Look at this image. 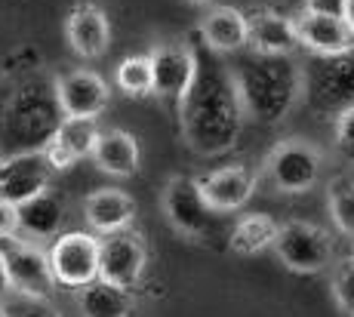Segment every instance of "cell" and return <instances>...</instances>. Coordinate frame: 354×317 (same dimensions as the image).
<instances>
[{"instance_id":"1","label":"cell","mask_w":354,"mask_h":317,"mask_svg":"<svg viewBox=\"0 0 354 317\" xmlns=\"http://www.w3.org/2000/svg\"><path fill=\"white\" fill-rule=\"evenodd\" d=\"M197 71L179 105L182 139L201 157H216L237 145L243 133V105L237 93L231 65L222 56L209 52L207 46L197 50Z\"/></svg>"},{"instance_id":"2","label":"cell","mask_w":354,"mask_h":317,"mask_svg":"<svg viewBox=\"0 0 354 317\" xmlns=\"http://www.w3.org/2000/svg\"><path fill=\"white\" fill-rule=\"evenodd\" d=\"M62 124L56 99V77L25 71L0 93V157L40 154Z\"/></svg>"},{"instance_id":"3","label":"cell","mask_w":354,"mask_h":317,"mask_svg":"<svg viewBox=\"0 0 354 317\" xmlns=\"http://www.w3.org/2000/svg\"><path fill=\"white\" fill-rule=\"evenodd\" d=\"M247 117L271 126L302 102V65L292 56H243L231 65Z\"/></svg>"},{"instance_id":"4","label":"cell","mask_w":354,"mask_h":317,"mask_svg":"<svg viewBox=\"0 0 354 317\" xmlns=\"http://www.w3.org/2000/svg\"><path fill=\"white\" fill-rule=\"evenodd\" d=\"M302 102L317 120H333L354 105V50L342 56H308L302 62Z\"/></svg>"},{"instance_id":"5","label":"cell","mask_w":354,"mask_h":317,"mask_svg":"<svg viewBox=\"0 0 354 317\" xmlns=\"http://www.w3.org/2000/svg\"><path fill=\"white\" fill-rule=\"evenodd\" d=\"M274 253L290 271L317 274L333 265V259H336V244H333L326 228L315 225V222L292 219L287 225L277 228Z\"/></svg>"},{"instance_id":"6","label":"cell","mask_w":354,"mask_h":317,"mask_svg":"<svg viewBox=\"0 0 354 317\" xmlns=\"http://www.w3.org/2000/svg\"><path fill=\"white\" fill-rule=\"evenodd\" d=\"M324 157L305 139H283L265 157V179L281 194H305L321 179Z\"/></svg>"},{"instance_id":"7","label":"cell","mask_w":354,"mask_h":317,"mask_svg":"<svg viewBox=\"0 0 354 317\" xmlns=\"http://www.w3.org/2000/svg\"><path fill=\"white\" fill-rule=\"evenodd\" d=\"M0 256H3L12 293H19L22 299H37V302L53 299L56 280H53L46 249H40L37 244H31V240H22L16 234V238L0 240Z\"/></svg>"},{"instance_id":"8","label":"cell","mask_w":354,"mask_h":317,"mask_svg":"<svg viewBox=\"0 0 354 317\" xmlns=\"http://www.w3.org/2000/svg\"><path fill=\"white\" fill-rule=\"evenodd\" d=\"M56 287L80 289L99 280V238L90 231H65L46 249Z\"/></svg>"},{"instance_id":"9","label":"cell","mask_w":354,"mask_h":317,"mask_svg":"<svg viewBox=\"0 0 354 317\" xmlns=\"http://www.w3.org/2000/svg\"><path fill=\"white\" fill-rule=\"evenodd\" d=\"M163 213L169 225L192 240H209L219 225V213L207 206L201 185L192 176H173L163 188Z\"/></svg>"},{"instance_id":"10","label":"cell","mask_w":354,"mask_h":317,"mask_svg":"<svg viewBox=\"0 0 354 317\" xmlns=\"http://www.w3.org/2000/svg\"><path fill=\"white\" fill-rule=\"evenodd\" d=\"M148 62H151V96L179 108L197 71L194 46L185 40H167L148 52Z\"/></svg>"},{"instance_id":"11","label":"cell","mask_w":354,"mask_h":317,"mask_svg":"<svg viewBox=\"0 0 354 317\" xmlns=\"http://www.w3.org/2000/svg\"><path fill=\"white\" fill-rule=\"evenodd\" d=\"M148 265L145 238L136 231H118L99 238V280L120 289H133Z\"/></svg>"},{"instance_id":"12","label":"cell","mask_w":354,"mask_h":317,"mask_svg":"<svg viewBox=\"0 0 354 317\" xmlns=\"http://www.w3.org/2000/svg\"><path fill=\"white\" fill-rule=\"evenodd\" d=\"M56 99L62 117H90L96 120L111 102V86L102 74L90 68L65 71L56 77Z\"/></svg>"},{"instance_id":"13","label":"cell","mask_w":354,"mask_h":317,"mask_svg":"<svg viewBox=\"0 0 354 317\" xmlns=\"http://www.w3.org/2000/svg\"><path fill=\"white\" fill-rule=\"evenodd\" d=\"M247 46L256 56H296V25L281 10L259 6V10L247 12Z\"/></svg>"},{"instance_id":"14","label":"cell","mask_w":354,"mask_h":317,"mask_svg":"<svg viewBox=\"0 0 354 317\" xmlns=\"http://www.w3.org/2000/svg\"><path fill=\"white\" fill-rule=\"evenodd\" d=\"M99 120L90 117H62L56 136L50 139V145L44 148V160L50 164L53 173H62L68 166H74L77 160L90 157L93 148L99 142Z\"/></svg>"},{"instance_id":"15","label":"cell","mask_w":354,"mask_h":317,"mask_svg":"<svg viewBox=\"0 0 354 317\" xmlns=\"http://www.w3.org/2000/svg\"><path fill=\"white\" fill-rule=\"evenodd\" d=\"M299 37V50H308L311 56H342L354 50V31L345 19L315 16V12H299L292 19Z\"/></svg>"},{"instance_id":"16","label":"cell","mask_w":354,"mask_h":317,"mask_svg":"<svg viewBox=\"0 0 354 317\" xmlns=\"http://www.w3.org/2000/svg\"><path fill=\"white\" fill-rule=\"evenodd\" d=\"M65 37L80 59H102L111 46V22L96 3H77L65 19Z\"/></svg>"},{"instance_id":"17","label":"cell","mask_w":354,"mask_h":317,"mask_svg":"<svg viewBox=\"0 0 354 317\" xmlns=\"http://www.w3.org/2000/svg\"><path fill=\"white\" fill-rule=\"evenodd\" d=\"M201 194L213 213H234L250 204L256 194V176L243 164H231L209 173L207 179H197Z\"/></svg>"},{"instance_id":"18","label":"cell","mask_w":354,"mask_h":317,"mask_svg":"<svg viewBox=\"0 0 354 317\" xmlns=\"http://www.w3.org/2000/svg\"><path fill=\"white\" fill-rule=\"evenodd\" d=\"M50 164L44 160V154H22V157L6 160V166L0 170V200L22 206L25 200L37 198L40 191L50 188Z\"/></svg>"},{"instance_id":"19","label":"cell","mask_w":354,"mask_h":317,"mask_svg":"<svg viewBox=\"0 0 354 317\" xmlns=\"http://www.w3.org/2000/svg\"><path fill=\"white\" fill-rule=\"evenodd\" d=\"M84 219L96 234H118L127 231L136 219V200L120 188H99L86 194L84 200Z\"/></svg>"},{"instance_id":"20","label":"cell","mask_w":354,"mask_h":317,"mask_svg":"<svg viewBox=\"0 0 354 317\" xmlns=\"http://www.w3.org/2000/svg\"><path fill=\"white\" fill-rule=\"evenodd\" d=\"M201 44L216 56H234L247 46V12L237 6H216L201 22Z\"/></svg>"},{"instance_id":"21","label":"cell","mask_w":354,"mask_h":317,"mask_svg":"<svg viewBox=\"0 0 354 317\" xmlns=\"http://www.w3.org/2000/svg\"><path fill=\"white\" fill-rule=\"evenodd\" d=\"M65 225V200L53 188L19 206V231L31 240H56Z\"/></svg>"},{"instance_id":"22","label":"cell","mask_w":354,"mask_h":317,"mask_svg":"<svg viewBox=\"0 0 354 317\" xmlns=\"http://www.w3.org/2000/svg\"><path fill=\"white\" fill-rule=\"evenodd\" d=\"M96 166L108 176L129 179L139 173V142L127 130H105L99 133V142L90 154Z\"/></svg>"},{"instance_id":"23","label":"cell","mask_w":354,"mask_h":317,"mask_svg":"<svg viewBox=\"0 0 354 317\" xmlns=\"http://www.w3.org/2000/svg\"><path fill=\"white\" fill-rule=\"evenodd\" d=\"M77 308L84 317H129L133 314V296H129V289L93 280L77 289Z\"/></svg>"},{"instance_id":"24","label":"cell","mask_w":354,"mask_h":317,"mask_svg":"<svg viewBox=\"0 0 354 317\" xmlns=\"http://www.w3.org/2000/svg\"><path fill=\"white\" fill-rule=\"evenodd\" d=\"M277 222L268 213H250L231 228L228 234V249L237 256H259L277 240Z\"/></svg>"},{"instance_id":"25","label":"cell","mask_w":354,"mask_h":317,"mask_svg":"<svg viewBox=\"0 0 354 317\" xmlns=\"http://www.w3.org/2000/svg\"><path fill=\"white\" fill-rule=\"evenodd\" d=\"M326 206H330V215L339 231L354 240V179L351 176H336L326 185Z\"/></svg>"},{"instance_id":"26","label":"cell","mask_w":354,"mask_h":317,"mask_svg":"<svg viewBox=\"0 0 354 317\" xmlns=\"http://www.w3.org/2000/svg\"><path fill=\"white\" fill-rule=\"evenodd\" d=\"M114 84L129 99L151 96V62H148V56H127L114 71Z\"/></svg>"},{"instance_id":"27","label":"cell","mask_w":354,"mask_h":317,"mask_svg":"<svg viewBox=\"0 0 354 317\" xmlns=\"http://www.w3.org/2000/svg\"><path fill=\"white\" fill-rule=\"evenodd\" d=\"M330 283H333V296H336V302L348 314H354V256H345V259L333 262Z\"/></svg>"},{"instance_id":"28","label":"cell","mask_w":354,"mask_h":317,"mask_svg":"<svg viewBox=\"0 0 354 317\" xmlns=\"http://www.w3.org/2000/svg\"><path fill=\"white\" fill-rule=\"evenodd\" d=\"M333 133H336L339 154H342L348 164H354V105L333 117Z\"/></svg>"},{"instance_id":"29","label":"cell","mask_w":354,"mask_h":317,"mask_svg":"<svg viewBox=\"0 0 354 317\" xmlns=\"http://www.w3.org/2000/svg\"><path fill=\"white\" fill-rule=\"evenodd\" d=\"M6 308V317H62L50 302H37V299H22L19 296L16 302H10Z\"/></svg>"},{"instance_id":"30","label":"cell","mask_w":354,"mask_h":317,"mask_svg":"<svg viewBox=\"0 0 354 317\" xmlns=\"http://www.w3.org/2000/svg\"><path fill=\"white\" fill-rule=\"evenodd\" d=\"M348 0H305V12L315 16H330V19H345Z\"/></svg>"},{"instance_id":"31","label":"cell","mask_w":354,"mask_h":317,"mask_svg":"<svg viewBox=\"0 0 354 317\" xmlns=\"http://www.w3.org/2000/svg\"><path fill=\"white\" fill-rule=\"evenodd\" d=\"M19 234V206L10 200H0V240Z\"/></svg>"},{"instance_id":"32","label":"cell","mask_w":354,"mask_h":317,"mask_svg":"<svg viewBox=\"0 0 354 317\" xmlns=\"http://www.w3.org/2000/svg\"><path fill=\"white\" fill-rule=\"evenodd\" d=\"M12 296V287H10V274H6V265H3V256H0V305Z\"/></svg>"},{"instance_id":"33","label":"cell","mask_w":354,"mask_h":317,"mask_svg":"<svg viewBox=\"0 0 354 317\" xmlns=\"http://www.w3.org/2000/svg\"><path fill=\"white\" fill-rule=\"evenodd\" d=\"M345 22H348V28L354 31V0H348V10H345Z\"/></svg>"},{"instance_id":"34","label":"cell","mask_w":354,"mask_h":317,"mask_svg":"<svg viewBox=\"0 0 354 317\" xmlns=\"http://www.w3.org/2000/svg\"><path fill=\"white\" fill-rule=\"evenodd\" d=\"M185 3H194V6H203V3H213V0H185Z\"/></svg>"},{"instance_id":"35","label":"cell","mask_w":354,"mask_h":317,"mask_svg":"<svg viewBox=\"0 0 354 317\" xmlns=\"http://www.w3.org/2000/svg\"><path fill=\"white\" fill-rule=\"evenodd\" d=\"M0 317H6V308L3 305H0Z\"/></svg>"},{"instance_id":"36","label":"cell","mask_w":354,"mask_h":317,"mask_svg":"<svg viewBox=\"0 0 354 317\" xmlns=\"http://www.w3.org/2000/svg\"><path fill=\"white\" fill-rule=\"evenodd\" d=\"M351 256H354V247H351Z\"/></svg>"}]
</instances>
